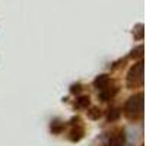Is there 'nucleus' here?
Returning a JSON list of instances; mask_svg holds the SVG:
<instances>
[{
	"instance_id": "obj_6",
	"label": "nucleus",
	"mask_w": 146,
	"mask_h": 146,
	"mask_svg": "<svg viewBox=\"0 0 146 146\" xmlns=\"http://www.w3.org/2000/svg\"><path fill=\"white\" fill-rule=\"evenodd\" d=\"M89 105V96H80L78 100V107H88Z\"/></svg>"
},
{
	"instance_id": "obj_1",
	"label": "nucleus",
	"mask_w": 146,
	"mask_h": 146,
	"mask_svg": "<svg viewBox=\"0 0 146 146\" xmlns=\"http://www.w3.org/2000/svg\"><path fill=\"white\" fill-rule=\"evenodd\" d=\"M124 113L131 120H136L143 115V94L142 92L135 94L127 100L124 105Z\"/></svg>"
},
{
	"instance_id": "obj_3",
	"label": "nucleus",
	"mask_w": 146,
	"mask_h": 146,
	"mask_svg": "<svg viewBox=\"0 0 146 146\" xmlns=\"http://www.w3.org/2000/svg\"><path fill=\"white\" fill-rule=\"evenodd\" d=\"M115 94H117V88L113 85L111 80H110L105 86H102L101 89H98V96H100V100H102V101L113 100Z\"/></svg>"
},
{
	"instance_id": "obj_2",
	"label": "nucleus",
	"mask_w": 146,
	"mask_h": 146,
	"mask_svg": "<svg viewBox=\"0 0 146 146\" xmlns=\"http://www.w3.org/2000/svg\"><path fill=\"white\" fill-rule=\"evenodd\" d=\"M127 85L130 88H137L143 85V62H137L133 64L127 73Z\"/></svg>"
},
{
	"instance_id": "obj_7",
	"label": "nucleus",
	"mask_w": 146,
	"mask_h": 146,
	"mask_svg": "<svg viewBox=\"0 0 146 146\" xmlns=\"http://www.w3.org/2000/svg\"><path fill=\"white\" fill-rule=\"evenodd\" d=\"M101 113H100V110L98 108H92V111H89V117L91 118H100Z\"/></svg>"
},
{
	"instance_id": "obj_5",
	"label": "nucleus",
	"mask_w": 146,
	"mask_h": 146,
	"mask_svg": "<svg viewBox=\"0 0 146 146\" xmlns=\"http://www.w3.org/2000/svg\"><path fill=\"white\" fill-rule=\"evenodd\" d=\"M120 110H117V108H110L108 110V114H107V120L108 121H115L118 117H120Z\"/></svg>"
},
{
	"instance_id": "obj_4",
	"label": "nucleus",
	"mask_w": 146,
	"mask_h": 146,
	"mask_svg": "<svg viewBox=\"0 0 146 146\" xmlns=\"http://www.w3.org/2000/svg\"><path fill=\"white\" fill-rule=\"evenodd\" d=\"M108 82H110V78H108L107 75H101V76H98V78L95 79L94 85H95V88H96V89H101L102 86H105Z\"/></svg>"
}]
</instances>
